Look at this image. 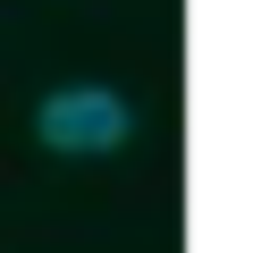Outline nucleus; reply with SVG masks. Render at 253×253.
I'll return each mask as SVG.
<instances>
[{"label":"nucleus","mask_w":253,"mask_h":253,"mask_svg":"<svg viewBox=\"0 0 253 253\" xmlns=\"http://www.w3.org/2000/svg\"><path fill=\"white\" fill-rule=\"evenodd\" d=\"M34 135L59 152V161H110L135 144V101L118 84H59L34 101Z\"/></svg>","instance_id":"1"}]
</instances>
